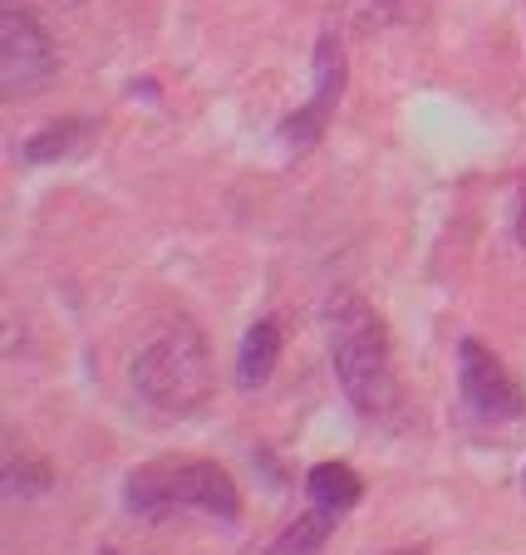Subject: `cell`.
<instances>
[{"label": "cell", "mask_w": 526, "mask_h": 555, "mask_svg": "<svg viewBox=\"0 0 526 555\" xmlns=\"http://www.w3.org/2000/svg\"><path fill=\"white\" fill-rule=\"evenodd\" d=\"M54 487V472L50 462L40 457H11V467L0 472V492L11 496V502H25V496H40Z\"/></svg>", "instance_id": "8fae6325"}, {"label": "cell", "mask_w": 526, "mask_h": 555, "mask_svg": "<svg viewBox=\"0 0 526 555\" xmlns=\"http://www.w3.org/2000/svg\"><path fill=\"white\" fill-rule=\"evenodd\" d=\"M339 516L325 512V506H310L300 521H291L281 535L271 541V555H320L330 541V531H335Z\"/></svg>", "instance_id": "30bf717a"}, {"label": "cell", "mask_w": 526, "mask_h": 555, "mask_svg": "<svg viewBox=\"0 0 526 555\" xmlns=\"http://www.w3.org/2000/svg\"><path fill=\"white\" fill-rule=\"evenodd\" d=\"M306 492H310V506H325V512L345 516L364 496V482H359V472L345 467V462H316L306 477Z\"/></svg>", "instance_id": "9c48e42d"}, {"label": "cell", "mask_w": 526, "mask_h": 555, "mask_svg": "<svg viewBox=\"0 0 526 555\" xmlns=\"http://www.w3.org/2000/svg\"><path fill=\"white\" fill-rule=\"evenodd\" d=\"M389 555H423L419 545H403V551H389Z\"/></svg>", "instance_id": "4fadbf2b"}, {"label": "cell", "mask_w": 526, "mask_h": 555, "mask_svg": "<svg viewBox=\"0 0 526 555\" xmlns=\"http://www.w3.org/2000/svg\"><path fill=\"white\" fill-rule=\"evenodd\" d=\"M54 74H60V50H54L50 30L21 5H5L0 11V94H40L54 85Z\"/></svg>", "instance_id": "277c9868"}, {"label": "cell", "mask_w": 526, "mask_h": 555, "mask_svg": "<svg viewBox=\"0 0 526 555\" xmlns=\"http://www.w3.org/2000/svg\"><path fill=\"white\" fill-rule=\"evenodd\" d=\"M512 236L526 246V182H522V197H516V217H512Z\"/></svg>", "instance_id": "7c38bea8"}, {"label": "cell", "mask_w": 526, "mask_h": 555, "mask_svg": "<svg viewBox=\"0 0 526 555\" xmlns=\"http://www.w3.org/2000/svg\"><path fill=\"white\" fill-rule=\"evenodd\" d=\"M94 133H99V124L94 118H74V114H64V118H54V124H44L40 133H30L25 138V163H64V157H79L89 143H94Z\"/></svg>", "instance_id": "52a82bcc"}, {"label": "cell", "mask_w": 526, "mask_h": 555, "mask_svg": "<svg viewBox=\"0 0 526 555\" xmlns=\"http://www.w3.org/2000/svg\"><path fill=\"white\" fill-rule=\"evenodd\" d=\"M275 359H281V325L275 320H256L242 335V349H236V384L261 388L275 374Z\"/></svg>", "instance_id": "ba28073f"}, {"label": "cell", "mask_w": 526, "mask_h": 555, "mask_svg": "<svg viewBox=\"0 0 526 555\" xmlns=\"http://www.w3.org/2000/svg\"><path fill=\"white\" fill-rule=\"evenodd\" d=\"M310 79H316L310 99L281 124V138H285V147H291V153H310V147L325 138L330 118H335L339 99H345L349 64H345V44H339L335 35H320L316 60H310Z\"/></svg>", "instance_id": "5b68a950"}, {"label": "cell", "mask_w": 526, "mask_h": 555, "mask_svg": "<svg viewBox=\"0 0 526 555\" xmlns=\"http://www.w3.org/2000/svg\"><path fill=\"white\" fill-rule=\"evenodd\" d=\"M128 384L153 413H197L217 393V359L211 339L192 325L188 314H158L147 335L133 345L128 359Z\"/></svg>", "instance_id": "7a4b0ae2"}, {"label": "cell", "mask_w": 526, "mask_h": 555, "mask_svg": "<svg viewBox=\"0 0 526 555\" xmlns=\"http://www.w3.org/2000/svg\"><path fill=\"white\" fill-rule=\"evenodd\" d=\"M124 502L143 521L172 516V512H207L217 521H236L242 516L236 482L217 462H147V467H138L124 482Z\"/></svg>", "instance_id": "3957f363"}, {"label": "cell", "mask_w": 526, "mask_h": 555, "mask_svg": "<svg viewBox=\"0 0 526 555\" xmlns=\"http://www.w3.org/2000/svg\"><path fill=\"white\" fill-rule=\"evenodd\" d=\"M458 384H463V403L473 418L483 423H512L526 413V399L516 378L502 369V359L483 345V339H463L458 345Z\"/></svg>", "instance_id": "8992f818"}, {"label": "cell", "mask_w": 526, "mask_h": 555, "mask_svg": "<svg viewBox=\"0 0 526 555\" xmlns=\"http://www.w3.org/2000/svg\"><path fill=\"white\" fill-rule=\"evenodd\" d=\"M325 339L349 409L369 423H399L403 388L394 374V345L380 310L355 291H335L325 305Z\"/></svg>", "instance_id": "6da1fadb"}, {"label": "cell", "mask_w": 526, "mask_h": 555, "mask_svg": "<svg viewBox=\"0 0 526 555\" xmlns=\"http://www.w3.org/2000/svg\"><path fill=\"white\" fill-rule=\"evenodd\" d=\"M522 477H526V472H522Z\"/></svg>", "instance_id": "5bb4252c"}]
</instances>
